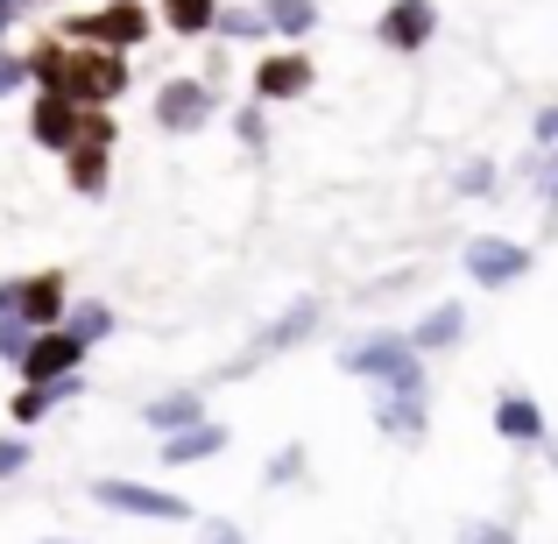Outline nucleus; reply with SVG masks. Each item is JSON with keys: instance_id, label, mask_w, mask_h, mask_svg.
<instances>
[{"instance_id": "nucleus-30", "label": "nucleus", "mask_w": 558, "mask_h": 544, "mask_svg": "<svg viewBox=\"0 0 558 544\" xmlns=\"http://www.w3.org/2000/svg\"><path fill=\"white\" fill-rule=\"evenodd\" d=\"M460 544H517V531H509V523H466Z\"/></svg>"}, {"instance_id": "nucleus-34", "label": "nucleus", "mask_w": 558, "mask_h": 544, "mask_svg": "<svg viewBox=\"0 0 558 544\" xmlns=\"http://www.w3.org/2000/svg\"><path fill=\"white\" fill-rule=\"evenodd\" d=\"M22 283L28 276H8V283H0V312H22Z\"/></svg>"}, {"instance_id": "nucleus-19", "label": "nucleus", "mask_w": 558, "mask_h": 544, "mask_svg": "<svg viewBox=\"0 0 558 544\" xmlns=\"http://www.w3.org/2000/svg\"><path fill=\"white\" fill-rule=\"evenodd\" d=\"M163 28L170 36H213L219 28V0H163Z\"/></svg>"}, {"instance_id": "nucleus-26", "label": "nucleus", "mask_w": 558, "mask_h": 544, "mask_svg": "<svg viewBox=\"0 0 558 544\" xmlns=\"http://www.w3.org/2000/svg\"><path fill=\"white\" fill-rule=\"evenodd\" d=\"M452 191H460V198H488V191H495V164H488V156H481V164H466L460 178H452Z\"/></svg>"}, {"instance_id": "nucleus-4", "label": "nucleus", "mask_w": 558, "mask_h": 544, "mask_svg": "<svg viewBox=\"0 0 558 544\" xmlns=\"http://www.w3.org/2000/svg\"><path fill=\"white\" fill-rule=\"evenodd\" d=\"M460 269L474 276L481 290H509V283H523V276H531V247L509 241V233H474V241H466V255H460Z\"/></svg>"}, {"instance_id": "nucleus-6", "label": "nucleus", "mask_w": 558, "mask_h": 544, "mask_svg": "<svg viewBox=\"0 0 558 544\" xmlns=\"http://www.w3.org/2000/svg\"><path fill=\"white\" fill-rule=\"evenodd\" d=\"M64 93L78 99V107H113V99L128 93V57L121 50H78L71 57Z\"/></svg>"}, {"instance_id": "nucleus-25", "label": "nucleus", "mask_w": 558, "mask_h": 544, "mask_svg": "<svg viewBox=\"0 0 558 544\" xmlns=\"http://www.w3.org/2000/svg\"><path fill=\"white\" fill-rule=\"evenodd\" d=\"M233 135L262 156V149H269V113H262V107H241V113H233Z\"/></svg>"}, {"instance_id": "nucleus-18", "label": "nucleus", "mask_w": 558, "mask_h": 544, "mask_svg": "<svg viewBox=\"0 0 558 544\" xmlns=\"http://www.w3.org/2000/svg\"><path fill=\"white\" fill-rule=\"evenodd\" d=\"M142 418H149L156 432H184V424H205V403H198V389H170V396H156Z\"/></svg>"}, {"instance_id": "nucleus-10", "label": "nucleus", "mask_w": 558, "mask_h": 544, "mask_svg": "<svg viewBox=\"0 0 558 544\" xmlns=\"http://www.w3.org/2000/svg\"><path fill=\"white\" fill-rule=\"evenodd\" d=\"M318 326H326V304H318V298H298L290 312H276L269 326L255 333V347H247V361H262V354H283V347H304V340H312Z\"/></svg>"}, {"instance_id": "nucleus-9", "label": "nucleus", "mask_w": 558, "mask_h": 544, "mask_svg": "<svg viewBox=\"0 0 558 544\" xmlns=\"http://www.w3.org/2000/svg\"><path fill=\"white\" fill-rule=\"evenodd\" d=\"M298 93H312V57L304 50H269L255 64V99L262 107H283V99H298Z\"/></svg>"}, {"instance_id": "nucleus-32", "label": "nucleus", "mask_w": 558, "mask_h": 544, "mask_svg": "<svg viewBox=\"0 0 558 544\" xmlns=\"http://www.w3.org/2000/svg\"><path fill=\"white\" fill-rule=\"evenodd\" d=\"M198 544H247V537H241V523H205Z\"/></svg>"}, {"instance_id": "nucleus-5", "label": "nucleus", "mask_w": 558, "mask_h": 544, "mask_svg": "<svg viewBox=\"0 0 558 544\" xmlns=\"http://www.w3.org/2000/svg\"><path fill=\"white\" fill-rule=\"evenodd\" d=\"M213 113H219V85H205V78H163L156 85V128L163 135H198Z\"/></svg>"}, {"instance_id": "nucleus-35", "label": "nucleus", "mask_w": 558, "mask_h": 544, "mask_svg": "<svg viewBox=\"0 0 558 544\" xmlns=\"http://www.w3.org/2000/svg\"><path fill=\"white\" fill-rule=\"evenodd\" d=\"M22 8H36V0H0V36L14 28V14H22Z\"/></svg>"}, {"instance_id": "nucleus-33", "label": "nucleus", "mask_w": 558, "mask_h": 544, "mask_svg": "<svg viewBox=\"0 0 558 544\" xmlns=\"http://www.w3.org/2000/svg\"><path fill=\"white\" fill-rule=\"evenodd\" d=\"M531 135L545 142V149H558V107H545V113H537V128H531Z\"/></svg>"}, {"instance_id": "nucleus-1", "label": "nucleus", "mask_w": 558, "mask_h": 544, "mask_svg": "<svg viewBox=\"0 0 558 544\" xmlns=\"http://www.w3.org/2000/svg\"><path fill=\"white\" fill-rule=\"evenodd\" d=\"M340 367L375 389H396V396H424V354L410 347V333H361V340L340 347Z\"/></svg>"}, {"instance_id": "nucleus-17", "label": "nucleus", "mask_w": 558, "mask_h": 544, "mask_svg": "<svg viewBox=\"0 0 558 544\" xmlns=\"http://www.w3.org/2000/svg\"><path fill=\"white\" fill-rule=\"evenodd\" d=\"M64 164H71V191H78V198H107V184H113V149H93V142H78Z\"/></svg>"}, {"instance_id": "nucleus-20", "label": "nucleus", "mask_w": 558, "mask_h": 544, "mask_svg": "<svg viewBox=\"0 0 558 544\" xmlns=\"http://www.w3.org/2000/svg\"><path fill=\"white\" fill-rule=\"evenodd\" d=\"M64 333H78L85 347L113 340V304H107V298H85V304H71V312H64Z\"/></svg>"}, {"instance_id": "nucleus-13", "label": "nucleus", "mask_w": 558, "mask_h": 544, "mask_svg": "<svg viewBox=\"0 0 558 544\" xmlns=\"http://www.w3.org/2000/svg\"><path fill=\"white\" fill-rule=\"evenodd\" d=\"M64 312H71L64 276H28V283H22V318L36 333H57V326H64Z\"/></svg>"}, {"instance_id": "nucleus-15", "label": "nucleus", "mask_w": 558, "mask_h": 544, "mask_svg": "<svg viewBox=\"0 0 558 544\" xmlns=\"http://www.w3.org/2000/svg\"><path fill=\"white\" fill-rule=\"evenodd\" d=\"M219 446H227V424L205 418V424H184V432H163L156 452H163V467H198V460H213Z\"/></svg>"}, {"instance_id": "nucleus-7", "label": "nucleus", "mask_w": 558, "mask_h": 544, "mask_svg": "<svg viewBox=\"0 0 558 544\" xmlns=\"http://www.w3.org/2000/svg\"><path fill=\"white\" fill-rule=\"evenodd\" d=\"M78 135H85V107H78V99H71V93H36V107H28V142L71 156Z\"/></svg>"}, {"instance_id": "nucleus-24", "label": "nucleus", "mask_w": 558, "mask_h": 544, "mask_svg": "<svg viewBox=\"0 0 558 544\" xmlns=\"http://www.w3.org/2000/svg\"><path fill=\"white\" fill-rule=\"evenodd\" d=\"M78 142H93V149H113L121 142V121H113V107H85V135Z\"/></svg>"}, {"instance_id": "nucleus-14", "label": "nucleus", "mask_w": 558, "mask_h": 544, "mask_svg": "<svg viewBox=\"0 0 558 544\" xmlns=\"http://www.w3.org/2000/svg\"><path fill=\"white\" fill-rule=\"evenodd\" d=\"M375 424L389 438H403V446H417L424 424H432V410H424V396H396V389H375Z\"/></svg>"}, {"instance_id": "nucleus-37", "label": "nucleus", "mask_w": 558, "mask_h": 544, "mask_svg": "<svg viewBox=\"0 0 558 544\" xmlns=\"http://www.w3.org/2000/svg\"><path fill=\"white\" fill-rule=\"evenodd\" d=\"M551 467H558V446H551Z\"/></svg>"}, {"instance_id": "nucleus-31", "label": "nucleus", "mask_w": 558, "mask_h": 544, "mask_svg": "<svg viewBox=\"0 0 558 544\" xmlns=\"http://www.w3.org/2000/svg\"><path fill=\"white\" fill-rule=\"evenodd\" d=\"M28 467V438H0V481H14Z\"/></svg>"}, {"instance_id": "nucleus-8", "label": "nucleus", "mask_w": 558, "mask_h": 544, "mask_svg": "<svg viewBox=\"0 0 558 544\" xmlns=\"http://www.w3.org/2000/svg\"><path fill=\"white\" fill-rule=\"evenodd\" d=\"M432 36H438V8L432 0H389V14L375 22V43L381 50H403V57H417Z\"/></svg>"}, {"instance_id": "nucleus-11", "label": "nucleus", "mask_w": 558, "mask_h": 544, "mask_svg": "<svg viewBox=\"0 0 558 544\" xmlns=\"http://www.w3.org/2000/svg\"><path fill=\"white\" fill-rule=\"evenodd\" d=\"M85 367V340L78 333H36V347H28V361H22V375L28 382H64V375H78Z\"/></svg>"}, {"instance_id": "nucleus-28", "label": "nucleus", "mask_w": 558, "mask_h": 544, "mask_svg": "<svg viewBox=\"0 0 558 544\" xmlns=\"http://www.w3.org/2000/svg\"><path fill=\"white\" fill-rule=\"evenodd\" d=\"M298 474H304V452H298V446H290V452H276V460L262 467V481H269V488H283V481H298Z\"/></svg>"}, {"instance_id": "nucleus-16", "label": "nucleus", "mask_w": 558, "mask_h": 544, "mask_svg": "<svg viewBox=\"0 0 558 544\" xmlns=\"http://www.w3.org/2000/svg\"><path fill=\"white\" fill-rule=\"evenodd\" d=\"M460 333H466V304H432L417 318V333H410V347L417 354H446V347H460Z\"/></svg>"}, {"instance_id": "nucleus-36", "label": "nucleus", "mask_w": 558, "mask_h": 544, "mask_svg": "<svg viewBox=\"0 0 558 544\" xmlns=\"http://www.w3.org/2000/svg\"><path fill=\"white\" fill-rule=\"evenodd\" d=\"M545 205H551V219H558V156H551V178H545Z\"/></svg>"}, {"instance_id": "nucleus-12", "label": "nucleus", "mask_w": 558, "mask_h": 544, "mask_svg": "<svg viewBox=\"0 0 558 544\" xmlns=\"http://www.w3.org/2000/svg\"><path fill=\"white\" fill-rule=\"evenodd\" d=\"M495 438L509 446H545V403L531 389H502L495 396Z\"/></svg>"}, {"instance_id": "nucleus-22", "label": "nucleus", "mask_w": 558, "mask_h": 544, "mask_svg": "<svg viewBox=\"0 0 558 544\" xmlns=\"http://www.w3.org/2000/svg\"><path fill=\"white\" fill-rule=\"evenodd\" d=\"M262 14H269L276 36H312L318 28V0H262Z\"/></svg>"}, {"instance_id": "nucleus-27", "label": "nucleus", "mask_w": 558, "mask_h": 544, "mask_svg": "<svg viewBox=\"0 0 558 544\" xmlns=\"http://www.w3.org/2000/svg\"><path fill=\"white\" fill-rule=\"evenodd\" d=\"M262 28H269L262 8H227V14H219V36H262Z\"/></svg>"}, {"instance_id": "nucleus-21", "label": "nucleus", "mask_w": 558, "mask_h": 544, "mask_svg": "<svg viewBox=\"0 0 558 544\" xmlns=\"http://www.w3.org/2000/svg\"><path fill=\"white\" fill-rule=\"evenodd\" d=\"M71 57H78V50H64V43H43V50H28V78H36V93H64Z\"/></svg>"}, {"instance_id": "nucleus-3", "label": "nucleus", "mask_w": 558, "mask_h": 544, "mask_svg": "<svg viewBox=\"0 0 558 544\" xmlns=\"http://www.w3.org/2000/svg\"><path fill=\"white\" fill-rule=\"evenodd\" d=\"M149 8L142 0H107V8H93V14H71L64 22V36L71 43H93V50H142L149 43Z\"/></svg>"}, {"instance_id": "nucleus-29", "label": "nucleus", "mask_w": 558, "mask_h": 544, "mask_svg": "<svg viewBox=\"0 0 558 544\" xmlns=\"http://www.w3.org/2000/svg\"><path fill=\"white\" fill-rule=\"evenodd\" d=\"M22 85H36V78H28V57H0V99L22 93Z\"/></svg>"}, {"instance_id": "nucleus-2", "label": "nucleus", "mask_w": 558, "mask_h": 544, "mask_svg": "<svg viewBox=\"0 0 558 544\" xmlns=\"http://www.w3.org/2000/svg\"><path fill=\"white\" fill-rule=\"evenodd\" d=\"M93 503L113 509V517H142V523H191L198 509L170 488H149V481H128V474H99L93 481Z\"/></svg>"}, {"instance_id": "nucleus-23", "label": "nucleus", "mask_w": 558, "mask_h": 544, "mask_svg": "<svg viewBox=\"0 0 558 544\" xmlns=\"http://www.w3.org/2000/svg\"><path fill=\"white\" fill-rule=\"evenodd\" d=\"M28 347H36V326H28L22 312H0V361L22 367V361H28Z\"/></svg>"}]
</instances>
